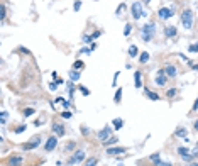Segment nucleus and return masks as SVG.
I'll return each instance as SVG.
<instances>
[{
  "label": "nucleus",
  "instance_id": "obj_11",
  "mask_svg": "<svg viewBox=\"0 0 198 166\" xmlns=\"http://www.w3.org/2000/svg\"><path fill=\"white\" fill-rule=\"evenodd\" d=\"M52 132L58 136V137H61V136H64V127H63V124H58V122H52Z\"/></svg>",
  "mask_w": 198,
  "mask_h": 166
},
{
  "label": "nucleus",
  "instance_id": "obj_16",
  "mask_svg": "<svg viewBox=\"0 0 198 166\" xmlns=\"http://www.w3.org/2000/svg\"><path fill=\"white\" fill-rule=\"evenodd\" d=\"M9 165L10 166H21L22 165V158L21 156H12L10 159H9Z\"/></svg>",
  "mask_w": 198,
  "mask_h": 166
},
{
  "label": "nucleus",
  "instance_id": "obj_7",
  "mask_svg": "<svg viewBox=\"0 0 198 166\" xmlns=\"http://www.w3.org/2000/svg\"><path fill=\"white\" fill-rule=\"evenodd\" d=\"M110 132H112V129L105 125L103 129H102V130L98 132V139L102 141V142H105V141H109V139H110Z\"/></svg>",
  "mask_w": 198,
  "mask_h": 166
},
{
  "label": "nucleus",
  "instance_id": "obj_15",
  "mask_svg": "<svg viewBox=\"0 0 198 166\" xmlns=\"http://www.w3.org/2000/svg\"><path fill=\"white\" fill-rule=\"evenodd\" d=\"M164 73H166L168 76H176V75H178V70H176V66L169 64V66L164 68Z\"/></svg>",
  "mask_w": 198,
  "mask_h": 166
},
{
  "label": "nucleus",
  "instance_id": "obj_43",
  "mask_svg": "<svg viewBox=\"0 0 198 166\" xmlns=\"http://www.w3.org/2000/svg\"><path fill=\"white\" fill-rule=\"evenodd\" d=\"M80 90H81V93H83V95H90V92L85 88V87H80Z\"/></svg>",
  "mask_w": 198,
  "mask_h": 166
},
{
  "label": "nucleus",
  "instance_id": "obj_34",
  "mask_svg": "<svg viewBox=\"0 0 198 166\" xmlns=\"http://www.w3.org/2000/svg\"><path fill=\"white\" fill-rule=\"evenodd\" d=\"M34 112H36L34 109H26V110H24V115H26V117H29V115H32Z\"/></svg>",
  "mask_w": 198,
  "mask_h": 166
},
{
  "label": "nucleus",
  "instance_id": "obj_2",
  "mask_svg": "<svg viewBox=\"0 0 198 166\" xmlns=\"http://www.w3.org/2000/svg\"><path fill=\"white\" fill-rule=\"evenodd\" d=\"M181 24L185 29H191L193 27V12L191 10H185L181 16Z\"/></svg>",
  "mask_w": 198,
  "mask_h": 166
},
{
  "label": "nucleus",
  "instance_id": "obj_26",
  "mask_svg": "<svg viewBox=\"0 0 198 166\" xmlns=\"http://www.w3.org/2000/svg\"><path fill=\"white\" fill-rule=\"evenodd\" d=\"M7 115H9V114H7L5 110H2V112H0V124H2V125L7 122Z\"/></svg>",
  "mask_w": 198,
  "mask_h": 166
},
{
  "label": "nucleus",
  "instance_id": "obj_10",
  "mask_svg": "<svg viewBox=\"0 0 198 166\" xmlns=\"http://www.w3.org/2000/svg\"><path fill=\"white\" fill-rule=\"evenodd\" d=\"M39 142H41V137L34 136V139H32L31 142H27V144L24 146V149H26V151H31V149H34V147H37V146H39Z\"/></svg>",
  "mask_w": 198,
  "mask_h": 166
},
{
  "label": "nucleus",
  "instance_id": "obj_5",
  "mask_svg": "<svg viewBox=\"0 0 198 166\" xmlns=\"http://www.w3.org/2000/svg\"><path fill=\"white\" fill-rule=\"evenodd\" d=\"M188 151H190L188 147H183L181 146V147H178V154L181 156L185 161H191L193 158H195V154H193V153H188Z\"/></svg>",
  "mask_w": 198,
  "mask_h": 166
},
{
  "label": "nucleus",
  "instance_id": "obj_41",
  "mask_svg": "<svg viewBox=\"0 0 198 166\" xmlns=\"http://www.w3.org/2000/svg\"><path fill=\"white\" fill-rule=\"evenodd\" d=\"M157 159H159V153H156V154H152V156H151V161H152V163H156Z\"/></svg>",
  "mask_w": 198,
  "mask_h": 166
},
{
  "label": "nucleus",
  "instance_id": "obj_45",
  "mask_svg": "<svg viewBox=\"0 0 198 166\" xmlns=\"http://www.w3.org/2000/svg\"><path fill=\"white\" fill-rule=\"evenodd\" d=\"M63 117H64V119H69V117H71V112H63Z\"/></svg>",
  "mask_w": 198,
  "mask_h": 166
},
{
  "label": "nucleus",
  "instance_id": "obj_13",
  "mask_svg": "<svg viewBox=\"0 0 198 166\" xmlns=\"http://www.w3.org/2000/svg\"><path fill=\"white\" fill-rule=\"evenodd\" d=\"M174 136H176V137H183V139L186 141H190V137H188V132H186V129H183V127H178L176 130H174Z\"/></svg>",
  "mask_w": 198,
  "mask_h": 166
},
{
  "label": "nucleus",
  "instance_id": "obj_39",
  "mask_svg": "<svg viewBox=\"0 0 198 166\" xmlns=\"http://www.w3.org/2000/svg\"><path fill=\"white\" fill-rule=\"evenodd\" d=\"M124 10H125V5H124V4H122V5H119V7H117V16H119L120 12H124Z\"/></svg>",
  "mask_w": 198,
  "mask_h": 166
},
{
  "label": "nucleus",
  "instance_id": "obj_3",
  "mask_svg": "<svg viewBox=\"0 0 198 166\" xmlns=\"http://www.w3.org/2000/svg\"><path fill=\"white\" fill-rule=\"evenodd\" d=\"M130 10H132V17H134V19H141V17L146 16V12H144V9H142V5L139 2H134Z\"/></svg>",
  "mask_w": 198,
  "mask_h": 166
},
{
  "label": "nucleus",
  "instance_id": "obj_38",
  "mask_svg": "<svg viewBox=\"0 0 198 166\" xmlns=\"http://www.w3.org/2000/svg\"><path fill=\"white\" fill-rule=\"evenodd\" d=\"M56 88H58V82H52L51 85H49V90H52V92H54Z\"/></svg>",
  "mask_w": 198,
  "mask_h": 166
},
{
  "label": "nucleus",
  "instance_id": "obj_37",
  "mask_svg": "<svg viewBox=\"0 0 198 166\" xmlns=\"http://www.w3.org/2000/svg\"><path fill=\"white\" fill-rule=\"evenodd\" d=\"M68 90H69V97H73V92H75V87L71 85V82L68 83Z\"/></svg>",
  "mask_w": 198,
  "mask_h": 166
},
{
  "label": "nucleus",
  "instance_id": "obj_29",
  "mask_svg": "<svg viewBox=\"0 0 198 166\" xmlns=\"http://www.w3.org/2000/svg\"><path fill=\"white\" fill-rule=\"evenodd\" d=\"M80 9H81V2H80V0H76V2H75V5H73V10L78 12Z\"/></svg>",
  "mask_w": 198,
  "mask_h": 166
},
{
  "label": "nucleus",
  "instance_id": "obj_17",
  "mask_svg": "<svg viewBox=\"0 0 198 166\" xmlns=\"http://www.w3.org/2000/svg\"><path fill=\"white\" fill-rule=\"evenodd\" d=\"M80 76H81V73H80L78 70H69V80H71V82L80 80Z\"/></svg>",
  "mask_w": 198,
  "mask_h": 166
},
{
  "label": "nucleus",
  "instance_id": "obj_40",
  "mask_svg": "<svg viewBox=\"0 0 198 166\" xmlns=\"http://www.w3.org/2000/svg\"><path fill=\"white\" fill-rule=\"evenodd\" d=\"M100 36H102V31H97L92 34V39H97V37H100Z\"/></svg>",
  "mask_w": 198,
  "mask_h": 166
},
{
  "label": "nucleus",
  "instance_id": "obj_47",
  "mask_svg": "<svg viewBox=\"0 0 198 166\" xmlns=\"http://www.w3.org/2000/svg\"><path fill=\"white\" fill-rule=\"evenodd\" d=\"M4 19H5V7L2 5V21H4Z\"/></svg>",
  "mask_w": 198,
  "mask_h": 166
},
{
  "label": "nucleus",
  "instance_id": "obj_20",
  "mask_svg": "<svg viewBox=\"0 0 198 166\" xmlns=\"http://www.w3.org/2000/svg\"><path fill=\"white\" fill-rule=\"evenodd\" d=\"M149 56H151V54H149L147 51L141 53V58H139V61H141L142 64H144V63H147V61H149Z\"/></svg>",
  "mask_w": 198,
  "mask_h": 166
},
{
  "label": "nucleus",
  "instance_id": "obj_23",
  "mask_svg": "<svg viewBox=\"0 0 198 166\" xmlns=\"http://www.w3.org/2000/svg\"><path fill=\"white\" fill-rule=\"evenodd\" d=\"M137 53H139V49H137L136 46H130V47H129V56H130V58H136Z\"/></svg>",
  "mask_w": 198,
  "mask_h": 166
},
{
  "label": "nucleus",
  "instance_id": "obj_4",
  "mask_svg": "<svg viewBox=\"0 0 198 166\" xmlns=\"http://www.w3.org/2000/svg\"><path fill=\"white\" fill-rule=\"evenodd\" d=\"M157 14H159V19L168 21V19H171V17L174 16V9H173V7H161Z\"/></svg>",
  "mask_w": 198,
  "mask_h": 166
},
{
  "label": "nucleus",
  "instance_id": "obj_30",
  "mask_svg": "<svg viewBox=\"0 0 198 166\" xmlns=\"http://www.w3.org/2000/svg\"><path fill=\"white\" fill-rule=\"evenodd\" d=\"M188 51H190V53H197L198 51V42H197V44H191V46L188 47Z\"/></svg>",
  "mask_w": 198,
  "mask_h": 166
},
{
  "label": "nucleus",
  "instance_id": "obj_8",
  "mask_svg": "<svg viewBox=\"0 0 198 166\" xmlns=\"http://www.w3.org/2000/svg\"><path fill=\"white\" fill-rule=\"evenodd\" d=\"M156 85L157 87H164V85H166V73H164V70H159V71H157Z\"/></svg>",
  "mask_w": 198,
  "mask_h": 166
},
{
  "label": "nucleus",
  "instance_id": "obj_31",
  "mask_svg": "<svg viewBox=\"0 0 198 166\" xmlns=\"http://www.w3.org/2000/svg\"><path fill=\"white\" fill-rule=\"evenodd\" d=\"M95 165H97V159H95V158H90V159L86 161V165H85V166H95Z\"/></svg>",
  "mask_w": 198,
  "mask_h": 166
},
{
  "label": "nucleus",
  "instance_id": "obj_22",
  "mask_svg": "<svg viewBox=\"0 0 198 166\" xmlns=\"http://www.w3.org/2000/svg\"><path fill=\"white\" fill-rule=\"evenodd\" d=\"M142 87V80H141V71H136V88Z\"/></svg>",
  "mask_w": 198,
  "mask_h": 166
},
{
  "label": "nucleus",
  "instance_id": "obj_33",
  "mask_svg": "<svg viewBox=\"0 0 198 166\" xmlns=\"http://www.w3.org/2000/svg\"><path fill=\"white\" fill-rule=\"evenodd\" d=\"M75 147V142H68V144H64V151H71Z\"/></svg>",
  "mask_w": 198,
  "mask_h": 166
},
{
  "label": "nucleus",
  "instance_id": "obj_25",
  "mask_svg": "<svg viewBox=\"0 0 198 166\" xmlns=\"http://www.w3.org/2000/svg\"><path fill=\"white\" fill-rule=\"evenodd\" d=\"M120 99H122V88L117 90V93H115V97H114V102L115 104H120Z\"/></svg>",
  "mask_w": 198,
  "mask_h": 166
},
{
  "label": "nucleus",
  "instance_id": "obj_27",
  "mask_svg": "<svg viewBox=\"0 0 198 166\" xmlns=\"http://www.w3.org/2000/svg\"><path fill=\"white\" fill-rule=\"evenodd\" d=\"M80 68H85V63L83 61H75V64H73V70H80Z\"/></svg>",
  "mask_w": 198,
  "mask_h": 166
},
{
  "label": "nucleus",
  "instance_id": "obj_24",
  "mask_svg": "<svg viewBox=\"0 0 198 166\" xmlns=\"http://www.w3.org/2000/svg\"><path fill=\"white\" fill-rule=\"evenodd\" d=\"M117 142H119V137H110L109 141H105V146H107V147H110L112 144H117Z\"/></svg>",
  "mask_w": 198,
  "mask_h": 166
},
{
  "label": "nucleus",
  "instance_id": "obj_9",
  "mask_svg": "<svg viewBox=\"0 0 198 166\" xmlns=\"http://www.w3.org/2000/svg\"><path fill=\"white\" fill-rule=\"evenodd\" d=\"M56 146H58V137H56V136H52V137H49L47 142H46V151H47V153H51Z\"/></svg>",
  "mask_w": 198,
  "mask_h": 166
},
{
  "label": "nucleus",
  "instance_id": "obj_19",
  "mask_svg": "<svg viewBox=\"0 0 198 166\" xmlns=\"http://www.w3.org/2000/svg\"><path fill=\"white\" fill-rule=\"evenodd\" d=\"M146 97L149 100H159V95L154 93V92H151V90H146Z\"/></svg>",
  "mask_w": 198,
  "mask_h": 166
},
{
  "label": "nucleus",
  "instance_id": "obj_35",
  "mask_svg": "<svg viewBox=\"0 0 198 166\" xmlns=\"http://www.w3.org/2000/svg\"><path fill=\"white\" fill-rule=\"evenodd\" d=\"M92 53V47H83V49H80V54H88Z\"/></svg>",
  "mask_w": 198,
  "mask_h": 166
},
{
  "label": "nucleus",
  "instance_id": "obj_50",
  "mask_svg": "<svg viewBox=\"0 0 198 166\" xmlns=\"http://www.w3.org/2000/svg\"><path fill=\"white\" fill-rule=\"evenodd\" d=\"M142 2H144V4H149V0H142Z\"/></svg>",
  "mask_w": 198,
  "mask_h": 166
},
{
  "label": "nucleus",
  "instance_id": "obj_21",
  "mask_svg": "<svg viewBox=\"0 0 198 166\" xmlns=\"http://www.w3.org/2000/svg\"><path fill=\"white\" fill-rule=\"evenodd\" d=\"M124 127V120L122 119H114V129H122Z\"/></svg>",
  "mask_w": 198,
  "mask_h": 166
},
{
  "label": "nucleus",
  "instance_id": "obj_44",
  "mask_svg": "<svg viewBox=\"0 0 198 166\" xmlns=\"http://www.w3.org/2000/svg\"><path fill=\"white\" fill-rule=\"evenodd\" d=\"M197 110H198V97L195 100V104H193V112H197Z\"/></svg>",
  "mask_w": 198,
  "mask_h": 166
},
{
  "label": "nucleus",
  "instance_id": "obj_42",
  "mask_svg": "<svg viewBox=\"0 0 198 166\" xmlns=\"http://www.w3.org/2000/svg\"><path fill=\"white\" fill-rule=\"evenodd\" d=\"M174 95H176V90H174V88L168 90V97H174Z\"/></svg>",
  "mask_w": 198,
  "mask_h": 166
},
{
  "label": "nucleus",
  "instance_id": "obj_1",
  "mask_svg": "<svg viewBox=\"0 0 198 166\" xmlns=\"http://www.w3.org/2000/svg\"><path fill=\"white\" fill-rule=\"evenodd\" d=\"M154 34H156V24H154V22H147V24H144V26H142L141 37H142V41H144V42L152 41Z\"/></svg>",
  "mask_w": 198,
  "mask_h": 166
},
{
  "label": "nucleus",
  "instance_id": "obj_32",
  "mask_svg": "<svg viewBox=\"0 0 198 166\" xmlns=\"http://www.w3.org/2000/svg\"><path fill=\"white\" fill-rule=\"evenodd\" d=\"M130 31H132V26H130V24H127V26H125V29H124V34H125V36H129Z\"/></svg>",
  "mask_w": 198,
  "mask_h": 166
},
{
  "label": "nucleus",
  "instance_id": "obj_12",
  "mask_svg": "<svg viewBox=\"0 0 198 166\" xmlns=\"http://www.w3.org/2000/svg\"><path fill=\"white\" fill-rule=\"evenodd\" d=\"M125 147H107V154L110 156H117V154H124Z\"/></svg>",
  "mask_w": 198,
  "mask_h": 166
},
{
  "label": "nucleus",
  "instance_id": "obj_6",
  "mask_svg": "<svg viewBox=\"0 0 198 166\" xmlns=\"http://www.w3.org/2000/svg\"><path fill=\"white\" fill-rule=\"evenodd\" d=\"M85 159V151H76L73 154V158L68 161V165L69 166H73V165H76V163H80V161H83Z\"/></svg>",
  "mask_w": 198,
  "mask_h": 166
},
{
  "label": "nucleus",
  "instance_id": "obj_36",
  "mask_svg": "<svg viewBox=\"0 0 198 166\" xmlns=\"http://www.w3.org/2000/svg\"><path fill=\"white\" fill-rule=\"evenodd\" d=\"M93 41V39H92V36H86V34H85L83 36V42H86V44H90V42Z\"/></svg>",
  "mask_w": 198,
  "mask_h": 166
},
{
  "label": "nucleus",
  "instance_id": "obj_14",
  "mask_svg": "<svg viewBox=\"0 0 198 166\" xmlns=\"http://www.w3.org/2000/svg\"><path fill=\"white\" fill-rule=\"evenodd\" d=\"M164 34H166V37H176L178 29L174 26H169V27H166V29H164Z\"/></svg>",
  "mask_w": 198,
  "mask_h": 166
},
{
  "label": "nucleus",
  "instance_id": "obj_49",
  "mask_svg": "<svg viewBox=\"0 0 198 166\" xmlns=\"http://www.w3.org/2000/svg\"><path fill=\"white\" fill-rule=\"evenodd\" d=\"M188 166H198V163H191V165H188Z\"/></svg>",
  "mask_w": 198,
  "mask_h": 166
},
{
  "label": "nucleus",
  "instance_id": "obj_18",
  "mask_svg": "<svg viewBox=\"0 0 198 166\" xmlns=\"http://www.w3.org/2000/svg\"><path fill=\"white\" fill-rule=\"evenodd\" d=\"M58 104H63V105H64V110L69 107V102H68V100H64L63 97H58V99L54 100V104H52V105H58Z\"/></svg>",
  "mask_w": 198,
  "mask_h": 166
},
{
  "label": "nucleus",
  "instance_id": "obj_48",
  "mask_svg": "<svg viewBox=\"0 0 198 166\" xmlns=\"http://www.w3.org/2000/svg\"><path fill=\"white\" fill-rule=\"evenodd\" d=\"M195 129H197V130H198V119H197V120H195Z\"/></svg>",
  "mask_w": 198,
  "mask_h": 166
},
{
  "label": "nucleus",
  "instance_id": "obj_28",
  "mask_svg": "<svg viewBox=\"0 0 198 166\" xmlns=\"http://www.w3.org/2000/svg\"><path fill=\"white\" fill-rule=\"evenodd\" d=\"M156 166H171V163H166V161H161V159H157L156 163H154Z\"/></svg>",
  "mask_w": 198,
  "mask_h": 166
},
{
  "label": "nucleus",
  "instance_id": "obj_46",
  "mask_svg": "<svg viewBox=\"0 0 198 166\" xmlns=\"http://www.w3.org/2000/svg\"><path fill=\"white\" fill-rule=\"evenodd\" d=\"M24 130H26V125H21V127H17V132H19V134H21V132H24Z\"/></svg>",
  "mask_w": 198,
  "mask_h": 166
}]
</instances>
